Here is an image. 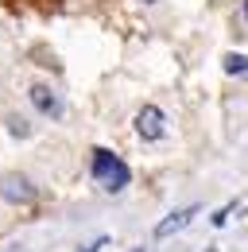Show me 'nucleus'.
<instances>
[{
    "label": "nucleus",
    "mask_w": 248,
    "mask_h": 252,
    "mask_svg": "<svg viewBox=\"0 0 248 252\" xmlns=\"http://www.w3.org/2000/svg\"><path fill=\"white\" fill-rule=\"evenodd\" d=\"M93 179L109 190V194H121V190L132 183V171H128V163L117 159L109 148H97V152H93Z\"/></svg>",
    "instance_id": "nucleus-1"
},
{
    "label": "nucleus",
    "mask_w": 248,
    "mask_h": 252,
    "mask_svg": "<svg viewBox=\"0 0 248 252\" xmlns=\"http://www.w3.org/2000/svg\"><path fill=\"white\" fill-rule=\"evenodd\" d=\"M0 198H4V202H16V206H28V202H35V187H31L24 175L4 171V175H0Z\"/></svg>",
    "instance_id": "nucleus-2"
},
{
    "label": "nucleus",
    "mask_w": 248,
    "mask_h": 252,
    "mask_svg": "<svg viewBox=\"0 0 248 252\" xmlns=\"http://www.w3.org/2000/svg\"><path fill=\"white\" fill-rule=\"evenodd\" d=\"M136 132H140V140H163V132H167V117H163V109L144 105V109L136 113Z\"/></svg>",
    "instance_id": "nucleus-3"
},
{
    "label": "nucleus",
    "mask_w": 248,
    "mask_h": 252,
    "mask_svg": "<svg viewBox=\"0 0 248 252\" xmlns=\"http://www.w3.org/2000/svg\"><path fill=\"white\" fill-rule=\"evenodd\" d=\"M28 97H31V105H35L43 117H62V97L55 94L51 86H31Z\"/></svg>",
    "instance_id": "nucleus-4"
},
{
    "label": "nucleus",
    "mask_w": 248,
    "mask_h": 252,
    "mask_svg": "<svg viewBox=\"0 0 248 252\" xmlns=\"http://www.w3.org/2000/svg\"><path fill=\"white\" fill-rule=\"evenodd\" d=\"M194 214H198V206H183V210H175V214H167V218L155 225V237H171V233H179V229H186L190 221H194Z\"/></svg>",
    "instance_id": "nucleus-5"
},
{
    "label": "nucleus",
    "mask_w": 248,
    "mask_h": 252,
    "mask_svg": "<svg viewBox=\"0 0 248 252\" xmlns=\"http://www.w3.org/2000/svg\"><path fill=\"white\" fill-rule=\"evenodd\" d=\"M221 66H225V74H248V59L237 55V51H229V55L221 59Z\"/></svg>",
    "instance_id": "nucleus-6"
},
{
    "label": "nucleus",
    "mask_w": 248,
    "mask_h": 252,
    "mask_svg": "<svg viewBox=\"0 0 248 252\" xmlns=\"http://www.w3.org/2000/svg\"><path fill=\"white\" fill-rule=\"evenodd\" d=\"M8 128H12V136H31L28 121H20V117H12V121H8Z\"/></svg>",
    "instance_id": "nucleus-7"
},
{
    "label": "nucleus",
    "mask_w": 248,
    "mask_h": 252,
    "mask_svg": "<svg viewBox=\"0 0 248 252\" xmlns=\"http://www.w3.org/2000/svg\"><path fill=\"white\" fill-rule=\"evenodd\" d=\"M229 210H233V206H225V210H217L214 218H210V221H214V225H217V229H221V225H225V221H229Z\"/></svg>",
    "instance_id": "nucleus-8"
},
{
    "label": "nucleus",
    "mask_w": 248,
    "mask_h": 252,
    "mask_svg": "<svg viewBox=\"0 0 248 252\" xmlns=\"http://www.w3.org/2000/svg\"><path fill=\"white\" fill-rule=\"evenodd\" d=\"M105 245H109V241H105V237H97V241H93V245H90V249H86V252H101V249H105Z\"/></svg>",
    "instance_id": "nucleus-9"
},
{
    "label": "nucleus",
    "mask_w": 248,
    "mask_h": 252,
    "mask_svg": "<svg viewBox=\"0 0 248 252\" xmlns=\"http://www.w3.org/2000/svg\"><path fill=\"white\" fill-rule=\"evenodd\" d=\"M0 252H20V249H16V245H8V249H0Z\"/></svg>",
    "instance_id": "nucleus-10"
},
{
    "label": "nucleus",
    "mask_w": 248,
    "mask_h": 252,
    "mask_svg": "<svg viewBox=\"0 0 248 252\" xmlns=\"http://www.w3.org/2000/svg\"><path fill=\"white\" fill-rule=\"evenodd\" d=\"M140 4H155V0H140Z\"/></svg>",
    "instance_id": "nucleus-11"
},
{
    "label": "nucleus",
    "mask_w": 248,
    "mask_h": 252,
    "mask_svg": "<svg viewBox=\"0 0 248 252\" xmlns=\"http://www.w3.org/2000/svg\"><path fill=\"white\" fill-rule=\"evenodd\" d=\"M245 16H248V4H245Z\"/></svg>",
    "instance_id": "nucleus-12"
},
{
    "label": "nucleus",
    "mask_w": 248,
    "mask_h": 252,
    "mask_svg": "<svg viewBox=\"0 0 248 252\" xmlns=\"http://www.w3.org/2000/svg\"><path fill=\"white\" fill-rule=\"evenodd\" d=\"M140 252H144V249H140Z\"/></svg>",
    "instance_id": "nucleus-13"
}]
</instances>
